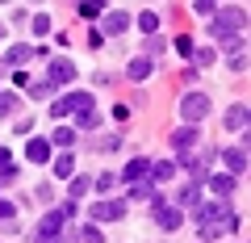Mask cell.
Returning a JSON list of instances; mask_svg holds the SVG:
<instances>
[{"mask_svg": "<svg viewBox=\"0 0 251 243\" xmlns=\"http://www.w3.org/2000/svg\"><path fill=\"white\" fill-rule=\"evenodd\" d=\"M193 218H197L201 239H222V235L239 231V214L230 210V201H201V206L193 210Z\"/></svg>", "mask_w": 251, "mask_h": 243, "instance_id": "6da1fadb", "label": "cell"}, {"mask_svg": "<svg viewBox=\"0 0 251 243\" xmlns=\"http://www.w3.org/2000/svg\"><path fill=\"white\" fill-rule=\"evenodd\" d=\"M243 29H247V13L243 9H214V26H209V34H214V42H226V38H243Z\"/></svg>", "mask_w": 251, "mask_h": 243, "instance_id": "7a4b0ae2", "label": "cell"}, {"mask_svg": "<svg viewBox=\"0 0 251 243\" xmlns=\"http://www.w3.org/2000/svg\"><path fill=\"white\" fill-rule=\"evenodd\" d=\"M209 109H214V105H209L205 92H184V97H180V117H184L188 126H193V122H201Z\"/></svg>", "mask_w": 251, "mask_h": 243, "instance_id": "3957f363", "label": "cell"}, {"mask_svg": "<svg viewBox=\"0 0 251 243\" xmlns=\"http://www.w3.org/2000/svg\"><path fill=\"white\" fill-rule=\"evenodd\" d=\"M63 222L67 218L59 214V210H50V214L38 222V235H34V243H63Z\"/></svg>", "mask_w": 251, "mask_h": 243, "instance_id": "277c9868", "label": "cell"}, {"mask_svg": "<svg viewBox=\"0 0 251 243\" xmlns=\"http://www.w3.org/2000/svg\"><path fill=\"white\" fill-rule=\"evenodd\" d=\"M88 218L92 222H117V218H126V201L122 197H105V201H92V210H88Z\"/></svg>", "mask_w": 251, "mask_h": 243, "instance_id": "5b68a950", "label": "cell"}, {"mask_svg": "<svg viewBox=\"0 0 251 243\" xmlns=\"http://www.w3.org/2000/svg\"><path fill=\"white\" fill-rule=\"evenodd\" d=\"M72 80H75V63L72 59H50V63H46V84H50V88L72 84Z\"/></svg>", "mask_w": 251, "mask_h": 243, "instance_id": "8992f818", "label": "cell"}, {"mask_svg": "<svg viewBox=\"0 0 251 243\" xmlns=\"http://www.w3.org/2000/svg\"><path fill=\"white\" fill-rule=\"evenodd\" d=\"M218 160L226 163V176H234V180L247 172V151H243V147H222V151H218Z\"/></svg>", "mask_w": 251, "mask_h": 243, "instance_id": "52a82bcc", "label": "cell"}, {"mask_svg": "<svg viewBox=\"0 0 251 243\" xmlns=\"http://www.w3.org/2000/svg\"><path fill=\"white\" fill-rule=\"evenodd\" d=\"M222 126H226V130H234V135H247V126H251L247 105H230V109L222 113Z\"/></svg>", "mask_w": 251, "mask_h": 243, "instance_id": "ba28073f", "label": "cell"}, {"mask_svg": "<svg viewBox=\"0 0 251 243\" xmlns=\"http://www.w3.org/2000/svg\"><path fill=\"white\" fill-rule=\"evenodd\" d=\"M234 185H239V180H234V176H226V172H209V176H205V189L214 193L218 201H226V197H230V193H234Z\"/></svg>", "mask_w": 251, "mask_h": 243, "instance_id": "9c48e42d", "label": "cell"}, {"mask_svg": "<svg viewBox=\"0 0 251 243\" xmlns=\"http://www.w3.org/2000/svg\"><path fill=\"white\" fill-rule=\"evenodd\" d=\"M100 17H105V21H100V29H105L109 38H117V34L130 29V13H126V9H109V13H100Z\"/></svg>", "mask_w": 251, "mask_h": 243, "instance_id": "30bf717a", "label": "cell"}, {"mask_svg": "<svg viewBox=\"0 0 251 243\" xmlns=\"http://www.w3.org/2000/svg\"><path fill=\"white\" fill-rule=\"evenodd\" d=\"M155 226H159V231H176V226H184V214H180L176 206H163V210H155Z\"/></svg>", "mask_w": 251, "mask_h": 243, "instance_id": "8fae6325", "label": "cell"}, {"mask_svg": "<svg viewBox=\"0 0 251 243\" xmlns=\"http://www.w3.org/2000/svg\"><path fill=\"white\" fill-rule=\"evenodd\" d=\"M38 54V46H25V42H17V46H9V54H4V63L13 67V72H21V63H29Z\"/></svg>", "mask_w": 251, "mask_h": 243, "instance_id": "7c38bea8", "label": "cell"}, {"mask_svg": "<svg viewBox=\"0 0 251 243\" xmlns=\"http://www.w3.org/2000/svg\"><path fill=\"white\" fill-rule=\"evenodd\" d=\"M147 176H151V160H143V155H138V160H130V163L122 168V180H126V185H134V180H147Z\"/></svg>", "mask_w": 251, "mask_h": 243, "instance_id": "4fadbf2b", "label": "cell"}, {"mask_svg": "<svg viewBox=\"0 0 251 243\" xmlns=\"http://www.w3.org/2000/svg\"><path fill=\"white\" fill-rule=\"evenodd\" d=\"M176 168H180L176 160H151V176H147V180H151V185H163V180L176 176Z\"/></svg>", "mask_w": 251, "mask_h": 243, "instance_id": "5bb4252c", "label": "cell"}, {"mask_svg": "<svg viewBox=\"0 0 251 243\" xmlns=\"http://www.w3.org/2000/svg\"><path fill=\"white\" fill-rule=\"evenodd\" d=\"M197 138H201V135H197V126H180L176 135H172V147L188 155V151H193V147H197Z\"/></svg>", "mask_w": 251, "mask_h": 243, "instance_id": "9a60e30c", "label": "cell"}, {"mask_svg": "<svg viewBox=\"0 0 251 243\" xmlns=\"http://www.w3.org/2000/svg\"><path fill=\"white\" fill-rule=\"evenodd\" d=\"M25 160L29 163H46L50 160V138H29L25 143Z\"/></svg>", "mask_w": 251, "mask_h": 243, "instance_id": "2e32d148", "label": "cell"}, {"mask_svg": "<svg viewBox=\"0 0 251 243\" xmlns=\"http://www.w3.org/2000/svg\"><path fill=\"white\" fill-rule=\"evenodd\" d=\"M151 72H155V59H147V54H134V59H130V67H126V76H130V80H147Z\"/></svg>", "mask_w": 251, "mask_h": 243, "instance_id": "e0dca14e", "label": "cell"}, {"mask_svg": "<svg viewBox=\"0 0 251 243\" xmlns=\"http://www.w3.org/2000/svg\"><path fill=\"white\" fill-rule=\"evenodd\" d=\"M197 206H201V185H184L176 197V210L184 214V210H197Z\"/></svg>", "mask_w": 251, "mask_h": 243, "instance_id": "ac0fdd59", "label": "cell"}, {"mask_svg": "<svg viewBox=\"0 0 251 243\" xmlns=\"http://www.w3.org/2000/svg\"><path fill=\"white\" fill-rule=\"evenodd\" d=\"M50 147H59V151H72V147H75V130H72V126L50 130Z\"/></svg>", "mask_w": 251, "mask_h": 243, "instance_id": "d6986e66", "label": "cell"}, {"mask_svg": "<svg viewBox=\"0 0 251 243\" xmlns=\"http://www.w3.org/2000/svg\"><path fill=\"white\" fill-rule=\"evenodd\" d=\"M54 176H75V155L72 151H59V155H54Z\"/></svg>", "mask_w": 251, "mask_h": 243, "instance_id": "ffe728a7", "label": "cell"}, {"mask_svg": "<svg viewBox=\"0 0 251 243\" xmlns=\"http://www.w3.org/2000/svg\"><path fill=\"white\" fill-rule=\"evenodd\" d=\"M67 193H72V201L88 197V193H92V176H72V189H67Z\"/></svg>", "mask_w": 251, "mask_h": 243, "instance_id": "44dd1931", "label": "cell"}, {"mask_svg": "<svg viewBox=\"0 0 251 243\" xmlns=\"http://www.w3.org/2000/svg\"><path fill=\"white\" fill-rule=\"evenodd\" d=\"M126 193H130V197H134V201H151L155 185H151V180H134V185H130V189H126Z\"/></svg>", "mask_w": 251, "mask_h": 243, "instance_id": "7402d4cb", "label": "cell"}, {"mask_svg": "<svg viewBox=\"0 0 251 243\" xmlns=\"http://www.w3.org/2000/svg\"><path fill=\"white\" fill-rule=\"evenodd\" d=\"M138 26H143V34H147V38H155V34H159V13L147 9L143 17H138Z\"/></svg>", "mask_w": 251, "mask_h": 243, "instance_id": "603a6c76", "label": "cell"}, {"mask_svg": "<svg viewBox=\"0 0 251 243\" xmlns=\"http://www.w3.org/2000/svg\"><path fill=\"white\" fill-rule=\"evenodd\" d=\"M214 59H218V51H214V46H201V51H193V63H201V67H209Z\"/></svg>", "mask_w": 251, "mask_h": 243, "instance_id": "cb8c5ba5", "label": "cell"}, {"mask_svg": "<svg viewBox=\"0 0 251 243\" xmlns=\"http://www.w3.org/2000/svg\"><path fill=\"white\" fill-rule=\"evenodd\" d=\"M243 42H247V38H226V42H218L214 51H226V54H243Z\"/></svg>", "mask_w": 251, "mask_h": 243, "instance_id": "d4e9b609", "label": "cell"}, {"mask_svg": "<svg viewBox=\"0 0 251 243\" xmlns=\"http://www.w3.org/2000/svg\"><path fill=\"white\" fill-rule=\"evenodd\" d=\"M29 97H34V101H42V97H54V88H50L46 80H34V84H29Z\"/></svg>", "mask_w": 251, "mask_h": 243, "instance_id": "484cf974", "label": "cell"}, {"mask_svg": "<svg viewBox=\"0 0 251 243\" xmlns=\"http://www.w3.org/2000/svg\"><path fill=\"white\" fill-rule=\"evenodd\" d=\"M80 239H84V243H100L105 235H100V226H97V222H88V226H80Z\"/></svg>", "mask_w": 251, "mask_h": 243, "instance_id": "4316f807", "label": "cell"}, {"mask_svg": "<svg viewBox=\"0 0 251 243\" xmlns=\"http://www.w3.org/2000/svg\"><path fill=\"white\" fill-rule=\"evenodd\" d=\"M113 185H117V176H113V172H100V176L92 180V189H100V193H109Z\"/></svg>", "mask_w": 251, "mask_h": 243, "instance_id": "83f0119b", "label": "cell"}, {"mask_svg": "<svg viewBox=\"0 0 251 243\" xmlns=\"http://www.w3.org/2000/svg\"><path fill=\"white\" fill-rule=\"evenodd\" d=\"M176 51L184 54V59H193V51H197V46H193V38H188V34H180V38H176Z\"/></svg>", "mask_w": 251, "mask_h": 243, "instance_id": "f1b7e54d", "label": "cell"}, {"mask_svg": "<svg viewBox=\"0 0 251 243\" xmlns=\"http://www.w3.org/2000/svg\"><path fill=\"white\" fill-rule=\"evenodd\" d=\"M34 34H38V38L50 34V17H46V13H38V17H34Z\"/></svg>", "mask_w": 251, "mask_h": 243, "instance_id": "f546056e", "label": "cell"}, {"mask_svg": "<svg viewBox=\"0 0 251 243\" xmlns=\"http://www.w3.org/2000/svg\"><path fill=\"white\" fill-rule=\"evenodd\" d=\"M13 218H17V206H13V201H4V197H0V222H13Z\"/></svg>", "mask_w": 251, "mask_h": 243, "instance_id": "4dcf8cb0", "label": "cell"}, {"mask_svg": "<svg viewBox=\"0 0 251 243\" xmlns=\"http://www.w3.org/2000/svg\"><path fill=\"white\" fill-rule=\"evenodd\" d=\"M13 109H17V101L9 92H0V117H13Z\"/></svg>", "mask_w": 251, "mask_h": 243, "instance_id": "1f68e13d", "label": "cell"}, {"mask_svg": "<svg viewBox=\"0 0 251 243\" xmlns=\"http://www.w3.org/2000/svg\"><path fill=\"white\" fill-rule=\"evenodd\" d=\"M75 13H80L84 21H92V17H100V13H105V9H100V4H80V9H75Z\"/></svg>", "mask_w": 251, "mask_h": 243, "instance_id": "d6a6232c", "label": "cell"}, {"mask_svg": "<svg viewBox=\"0 0 251 243\" xmlns=\"http://www.w3.org/2000/svg\"><path fill=\"white\" fill-rule=\"evenodd\" d=\"M50 117H67V101H63V97L50 101Z\"/></svg>", "mask_w": 251, "mask_h": 243, "instance_id": "836d02e7", "label": "cell"}, {"mask_svg": "<svg viewBox=\"0 0 251 243\" xmlns=\"http://www.w3.org/2000/svg\"><path fill=\"white\" fill-rule=\"evenodd\" d=\"M226 67H230V72H243V67H247V54H230V63H226Z\"/></svg>", "mask_w": 251, "mask_h": 243, "instance_id": "e575fe53", "label": "cell"}, {"mask_svg": "<svg viewBox=\"0 0 251 243\" xmlns=\"http://www.w3.org/2000/svg\"><path fill=\"white\" fill-rule=\"evenodd\" d=\"M54 210H59V214H63V218H75V201H72V197L63 201V206H54Z\"/></svg>", "mask_w": 251, "mask_h": 243, "instance_id": "d590c367", "label": "cell"}, {"mask_svg": "<svg viewBox=\"0 0 251 243\" xmlns=\"http://www.w3.org/2000/svg\"><path fill=\"white\" fill-rule=\"evenodd\" d=\"M100 147H105V151H113V147H122V135H105V138H100Z\"/></svg>", "mask_w": 251, "mask_h": 243, "instance_id": "8d00e7d4", "label": "cell"}, {"mask_svg": "<svg viewBox=\"0 0 251 243\" xmlns=\"http://www.w3.org/2000/svg\"><path fill=\"white\" fill-rule=\"evenodd\" d=\"M17 180V168H0V185H13Z\"/></svg>", "mask_w": 251, "mask_h": 243, "instance_id": "74e56055", "label": "cell"}, {"mask_svg": "<svg viewBox=\"0 0 251 243\" xmlns=\"http://www.w3.org/2000/svg\"><path fill=\"white\" fill-rule=\"evenodd\" d=\"M50 197H54V189H50V185H38V201H46V206H50Z\"/></svg>", "mask_w": 251, "mask_h": 243, "instance_id": "f35d334b", "label": "cell"}, {"mask_svg": "<svg viewBox=\"0 0 251 243\" xmlns=\"http://www.w3.org/2000/svg\"><path fill=\"white\" fill-rule=\"evenodd\" d=\"M0 168H13V151L9 147H0Z\"/></svg>", "mask_w": 251, "mask_h": 243, "instance_id": "ab89813d", "label": "cell"}]
</instances>
